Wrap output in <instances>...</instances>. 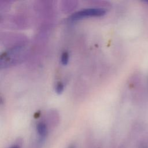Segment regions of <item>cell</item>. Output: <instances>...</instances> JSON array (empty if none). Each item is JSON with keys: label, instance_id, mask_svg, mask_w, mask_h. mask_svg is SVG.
Instances as JSON below:
<instances>
[{"label": "cell", "instance_id": "obj_1", "mask_svg": "<svg viewBox=\"0 0 148 148\" xmlns=\"http://www.w3.org/2000/svg\"><path fill=\"white\" fill-rule=\"evenodd\" d=\"M105 13V10L102 8H93L84 9L73 13L71 16V20L75 21L89 17H101Z\"/></svg>", "mask_w": 148, "mask_h": 148}, {"label": "cell", "instance_id": "obj_2", "mask_svg": "<svg viewBox=\"0 0 148 148\" xmlns=\"http://www.w3.org/2000/svg\"><path fill=\"white\" fill-rule=\"evenodd\" d=\"M36 130L39 135L42 137L44 138L47 135V128L46 125L43 123L40 122L36 125Z\"/></svg>", "mask_w": 148, "mask_h": 148}, {"label": "cell", "instance_id": "obj_3", "mask_svg": "<svg viewBox=\"0 0 148 148\" xmlns=\"http://www.w3.org/2000/svg\"><path fill=\"white\" fill-rule=\"evenodd\" d=\"M69 62V54L66 51H64L61 54V62L63 65H66Z\"/></svg>", "mask_w": 148, "mask_h": 148}, {"label": "cell", "instance_id": "obj_4", "mask_svg": "<svg viewBox=\"0 0 148 148\" xmlns=\"http://www.w3.org/2000/svg\"><path fill=\"white\" fill-rule=\"evenodd\" d=\"M64 88V84L61 82H58L57 83V84L56 86L55 91L58 94H60L63 91Z\"/></svg>", "mask_w": 148, "mask_h": 148}, {"label": "cell", "instance_id": "obj_5", "mask_svg": "<svg viewBox=\"0 0 148 148\" xmlns=\"http://www.w3.org/2000/svg\"><path fill=\"white\" fill-rule=\"evenodd\" d=\"M10 148H20L18 146H16V145H14V146H12L11 147H10Z\"/></svg>", "mask_w": 148, "mask_h": 148}, {"label": "cell", "instance_id": "obj_6", "mask_svg": "<svg viewBox=\"0 0 148 148\" xmlns=\"http://www.w3.org/2000/svg\"></svg>", "mask_w": 148, "mask_h": 148}, {"label": "cell", "instance_id": "obj_7", "mask_svg": "<svg viewBox=\"0 0 148 148\" xmlns=\"http://www.w3.org/2000/svg\"><path fill=\"white\" fill-rule=\"evenodd\" d=\"M145 148H146V147H145Z\"/></svg>", "mask_w": 148, "mask_h": 148}]
</instances>
